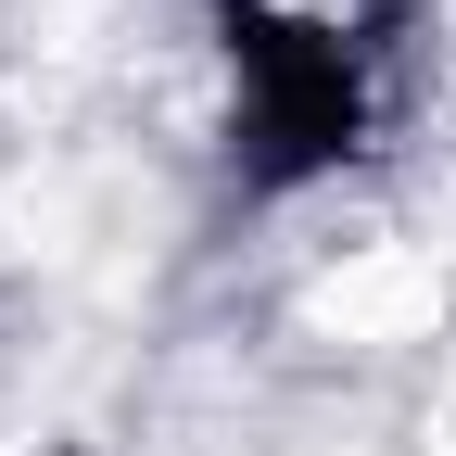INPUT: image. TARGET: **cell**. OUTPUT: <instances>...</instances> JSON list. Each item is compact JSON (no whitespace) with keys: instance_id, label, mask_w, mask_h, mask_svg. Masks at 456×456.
Masks as SVG:
<instances>
[{"instance_id":"1","label":"cell","mask_w":456,"mask_h":456,"mask_svg":"<svg viewBox=\"0 0 456 456\" xmlns=\"http://www.w3.org/2000/svg\"><path fill=\"white\" fill-rule=\"evenodd\" d=\"M406 0H228V77H241V165L305 178L368 140L380 38Z\"/></svg>"}]
</instances>
